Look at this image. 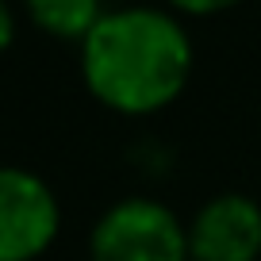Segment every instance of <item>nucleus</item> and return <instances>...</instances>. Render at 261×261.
<instances>
[{
  "mask_svg": "<svg viewBox=\"0 0 261 261\" xmlns=\"http://www.w3.org/2000/svg\"><path fill=\"white\" fill-rule=\"evenodd\" d=\"M192 46L173 16L146 4L104 12L81 50L89 89L119 112H154L185 89Z\"/></svg>",
  "mask_w": 261,
  "mask_h": 261,
  "instance_id": "1",
  "label": "nucleus"
},
{
  "mask_svg": "<svg viewBox=\"0 0 261 261\" xmlns=\"http://www.w3.org/2000/svg\"><path fill=\"white\" fill-rule=\"evenodd\" d=\"M89 250L92 261H188V230L165 204L130 196L96 219Z\"/></svg>",
  "mask_w": 261,
  "mask_h": 261,
  "instance_id": "2",
  "label": "nucleus"
},
{
  "mask_svg": "<svg viewBox=\"0 0 261 261\" xmlns=\"http://www.w3.org/2000/svg\"><path fill=\"white\" fill-rule=\"evenodd\" d=\"M58 234V200L42 177L0 165V261H31Z\"/></svg>",
  "mask_w": 261,
  "mask_h": 261,
  "instance_id": "3",
  "label": "nucleus"
},
{
  "mask_svg": "<svg viewBox=\"0 0 261 261\" xmlns=\"http://www.w3.org/2000/svg\"><path fill=\"white\" fill-rule=\"evenodd\" d=\"M261 253V207L242 192H223L196 212L188 227L192 261H253Z\"/></svg>",
  "mask_w": 261,
  "mask_h": 261,
  "instance_id": "4",
  "label": "nucleus"
},
{
  "mask_svg": "<svg viewBox=\"0 0 261 261\" xmlns=\"http://www.w3.org/2000/svg\"><path fill=\"white\" fill-rule=\"evenodd\" d=\"M23 4L42 31L62 35V39H85L104 16L100 0H23Z\"/></svg>",
  "mask_w": 261,
  "mask_h": 261,
  "instance_id": "5",
  "label": "nucleus"
},
{
  "mask_svg": "<svg viewBox=\"0 0 261 261\" xmlns=\"http://www.w3.org/2000/svg\"><path fill=\"white\" fill-rule=\"evenodd\" d=\"M12 35H16V19H12V12H8V4L0 0V50L12 42Z\"/></svg>",
  "mask_w": 261,
  "mask_h": 261,
  "instance_id": "6",
  "label": "nucleus"
},
{
  "mask_svg": "<svg viewBox=\"0 0 261 261\" xmlns=\"http://www.w3.org/2000/svg\"><path fill=\"white\" fill-rule=\"evenodd\" d=\"M173 4H180V8H188V12H212V8H227L234 0H173Z\"/></svg>",
  "mask_w": 261,
  "mask_h": 261,
  "instance_id": "7",
  "label": "nucleus"
}]
</instances>
